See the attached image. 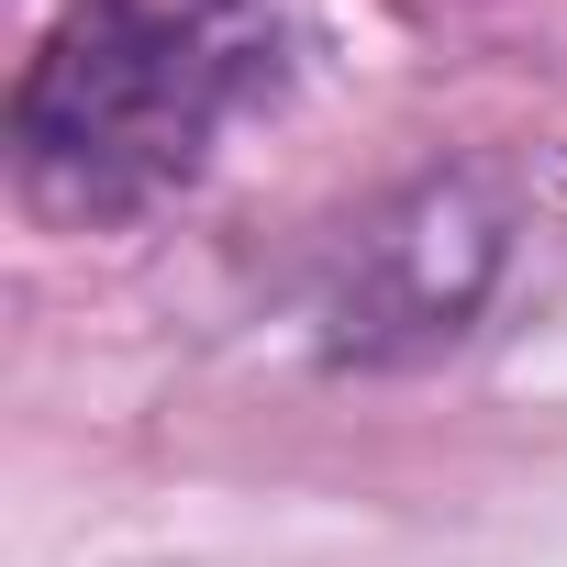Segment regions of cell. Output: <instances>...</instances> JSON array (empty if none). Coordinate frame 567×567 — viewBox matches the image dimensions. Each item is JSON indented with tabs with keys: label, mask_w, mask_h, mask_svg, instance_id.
<instances>
[{
	"label": "cell",
	"mask_w": 567,
	"mask_h": 567,
	"mask_svg": "<svg viewBox=\"0 0 567 567\" xmlns=\"http://www.w3.org/2000/svg\"><path fill=\"white\" fill-rule=\"evenodd\" d=\"M245 79L256 34L234 0H90L12 90V167L34 212L123 223L200 167Z\"/></svg>",
	"instance_id": "obj_1"
},
{
	"label": "cell",
	"mask_w": 567,
	"mask_h": 567,
	"mask_svg": "<svg viewBox=\"0 0 567 567\" xmlns=\"http://www.w3.org/2000/svg\"><path fill=\"white\" fill-rule=\"evenodd\" d=\"M501 256H512V212L489 200V178L445 167L412 178L401 200H379L334 267H323V346L346 368H401L434 357L478 323V301L501 290Z\"/></svg>",
	"instance_id": "obj_2"
}]
</instances>
